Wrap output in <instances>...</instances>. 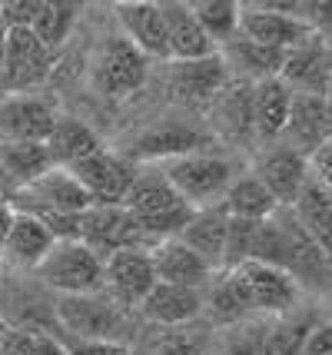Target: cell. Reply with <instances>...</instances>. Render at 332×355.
Segmentation results:
<instances>
[{"label": "cell", "instance_id": "6da1fadb", "mask_svg": "<svg viewBox=\"0 0 332 355\" xmlns=\"http://www.w3.org/2000/svg\"><path fill=\"white\" fill-rule=\"evenodd\" d=\"M253 259L286 272L302 289V295L319 299L332 286V263L306 236V230L292 216V209H276L266 223H259Z\"/></svg>", "mask_w": 332, "mask_h": 355}, {"label": "cell", "instance_id": "7a4b0ae2", "mask_svg": "<svg viewBox=\"0 0 332 355\" xmlns=\"http://www.w3.org/2000/svg\"><path fill=\"white\" fill-rule=\"evenodd\" d=\"M57 322H60L64 339L113 342V345H127V349H133L143 329L137 312L116 306L103 293L57 295Z\"/></svg>", "mask_w": 332, "mask_h": 355}, {"label": "cell", "instance_id": "3957f363", "mask_svg": "<svg viewBox=\"0 0 332 355\" xmlns=\"http://www.w3.org/2000/svg\"><path fill=\"white\" fill-rule=\"evenodd\" d=\"M120 206L137 223V230L153 243V249L159 243H166V239H176L180 230L193 216V206L180 200V193L163 180V173L157 166H140L137 170V180H133L127 200Z\"/></svg>", "mask_w": 332, "mask_h": 355}, {"label": "cell", "instance_id": "277c9868", "mask_svg": "<svg viewBox=\"0 0 332 355\" xmlns=\"http://www.w3.org/2000/svg\"><path fill=\"white\" fill-rule=\"evenodd\" d=\"M213 133L206 123L190 120V116H159L153 123H146L127 139V146H120L116 153L127 156L133 166H153V163H166L176 156L206 153L213 150Z\"/></svg>", "mask_w": 332, "mask_h": 355}, {"label": "cell", "instance_id": "5b68a950", "mask_svg": "<svg viewBox=\"0 0 332 355\" xmlns=\"http://www.w3.org/2000/svg\"><path fill=\"white\" fill-rule=\"evenodd\" d=\"M0 322L30 332V336H60L57 322V295L33 272L0 269Z\"/></svg>", "mask_w": 332, "mask_h": 355}, {"label": "cell", "instance_id": "8992f818", "mask_svg": "<svg viewBox=\"0 0 332 355\" xmlns=\"http://www.w3.org/2000/svg\"><path fill=\"white\" fill-rule=\"evenodd\" d=\"M163 173V180L180 193V200L190 202L193 209H206V206H220L229 183L236 180V163L222 153H190L176 156L157 166Z\"/></svg>", "mask_w": 332, "mask_h": 355}, {"label": "cell", "instance_id": "52a82bcc", "mask_svg": "<svg viewBox=\"0 0 332 355\" xmlns=\"http://www.w3.org/2000/svg\"><path fill=\"white\" fill-rule=\"evenodd\" d=\"M233 293H236L239 306L246 312V319H272V315H283V312L296 309L302 299V289L292 279L272 269L266 263H239L233 269H222Z\"/></svg>", "mask_w": 332, "mask_h": 355}, {"label": "cell", "instance_id": "ba28073f", "mask_svg": "<svg viewBox=\"0 0 332 355\" xmlns=\"http://www.w3.org/2000/svg\"><path fill=\"white\" fill-rule=\"evenodd\" d=\"M33 276L53 295H90L103 286V259L80 239H57Z\"/></svg>", "mask_w": 332, "mask_h": 355}, {"label": "cell", "instance_id": "9c48e42d", "mask_svg": "<svg viewBox=\"0 0 332 355\" xmlns=\"http://www.w3.org/2000/svg\"><path fill=\"white\" fill-rule=\"evenodd\" d=\"M239 33L253 44L283 53L316 37L302 20V3H272V0L239 3Z\"/></svg>", "mask_w": 332, "mask_h": 355}, {"label": "cell", "instance_id": "30bf717a", "mask_svg": "<svg viewBox=\"0 0 332 355\" xmlns=\"http://www.w3.org/2000/svg\"><path fill=\"white\" fill-rule=\"evenodd\" d=\"M146 73H150V60L120 31L100 40L94 57V90L100 96L110 100L130 96L146 83Z\"/></svg>", "mask_w": 332, "mask_h": 355}, {"label": "cell", "instance_id": "8fae6325", "mask_svg": "<svg viewBox=\"0 0 332 355\" xmlns=\"http://www.w3.org/2000/svg\"><path fill=\"white\" fill-rule=\"evenodd\" d=\"M53 73V53L33 37L30 27H7L3 63H0V96L33 93Z\"/></svg>", "mask_w": 332, "mask_h": 355}, {"label": "cell", "instance_id": "7c38bea8", "mask_svg": "<svg viewBox=\"0 0 332 355\" xmlns=\"http://www.w3.org/2000/svg\"><path fill=\"white\" fill-rule=\"evenodd\" d=\"M10 206L24 216H80L94 206V200L70 173L53 166L37 183L17 189L10 196Z\"/></svg>", "mask_w": 332, "mask_h": 355}, {"label": "cell", "instance_id": "4fadbf2b", "mask_svg": "<svg viewBox=\"0 0 332 355\" xmlns=\"http://www.w3.org/2000/svg\"><path fill=\"white\" fill-rule=\"evenodd\" d=\"M206 130L213 139L229 143L233 150H250L256 153V133H253V83L243 80H226L209 107H206Z\"/></svg>", "mask_w": 332, "mask_h": 355}, {"label": "cell", "instance_id": "5bb4252c", "mask_svg": "<svg viewBox=\"0 0 332 355\" xmlns=\"http://www.w3.org/2000/svg\"><path fill=\"white\" fill-rule=\"evenodd\" d=\"M77 239L87 249H94L100 259H107L120 249L153 252V243L137 230V223L127 216L123 206H90L87 213H80Z\"/></svg>", "mask_w": 332, "mask_h": 355}, {"label": "cell", "instance_id": "9a60e30c", "mask_svg": "<svg viewBox=\"0 0 332 355\" xmlns=\"http://www.w3.org/2000/svg\"><path fill=\"white\" fill-rule=\"evenodd\" d=\"M137 170L140 166H133L127 156L103 146V150L90 153L87 159H80L77 166H70L67 173L87 189L94 206H120L127 200L133 180H137Z\"/></svg>", "mask_w": 332, "mask_h": 355}, {"label": "cell", "instance_id": "2e32d148", "mask_svg": "<svg viewBox=\"0 0 332 355\" xmlns=\"http://www.w3.org/2000/svg\"><path fill=\"white\" fill-rule=\"evenodd\" d=\"M250 173L266 186V193L276 200L279 209H289L309 180V159L299 156L296 150H289L286 143H269L253 153Z\"/></svg>", "mask_w": 332, "mask_h": 355}, {"label": "cell", "instance_id": "e0dca14e", "mask_svg": "<svg viewBox=\"0 0 332 355\" xmlns=\"http://www.w3.org/2000/svg\"><path fill=\"white\" fill-rule=\"evenodd\" d=\"M157 286V272H153V259L143 249H120L103 259V286L100 293L113 299L116 306L137 312L150 289Z\"/></svg>", "mask_w": 332, "mask_h": 355}, {"label": "cell", "instance_id": "ac0fdd59", "mask_svg": "<svg viewBox=\"0 0 332 355\" xmlns=\"http://www.w3.org/2000/svg\"><path fill=\"white\" fill-rule=\"evenodd\" d=\"M57 100L40 93H7L0 96V139L44 143L57 123Z\"/></svg>", "mask_w": 332, "mask_h": 355}, {"label": "cell", "instance_id": "d6986e66", "mask_svg": "<svg viewBox=\"0 0 332 355\" xmlns=\"http://www.w3.org/2000/svg\"><path fill=\"white\" fill-rule=\"evenodd\" d=\"M226 67H222L220 53L203 57V60H183V63H170V73H166V90L180 107L190 110H206L209 100L226 87Z\"/></svg>", "mask_w": 332, "mask_h": 355}, {"label": "cell", "instance_id": "ffe728a7", "mask_svg": "<svg viewBox=\"0 0 332 355\" xmlns=\"http://www.w3.org/2000/svg\"><path fill=\"white\" fill-rule=\"evenodd\" d=\"M143 325H159V329H180V325H196L203 319V293L186 289V286H170L157 282L150 295L137 309Z\"/></svg>", "mask_w": 332, "mask_h": 355}, {"label": "cell", "instance_id": "44dd1931", "mask_svg": "<svg viewBox=\"0 0 332 355\" xmlns=\"http://www.w3.org/2000/svg\"><path fill=\"white\" fill-rule=\"evenodd\" d=\"M279 80L289 87V93H313V96H322L326 87L332 83L329 44H326L322 37H309L306 44L286 50Z\"/></svg>", "mask_w": 332, "mask_h": 355}, {"label": "cell", "instance_id": "7402d4cb", "mask_svg": "<svg viewBox=\"0 0 332 355\" xmlns=\"http://www.w3.org/2000/svg\"><path fill=\"white\" fill-rule=\"evenodd\" d=\"M159 17L166 27V46H170V63L183 60H203L213 57L216 46L209 44V37L203 33L200 20L193 14V7L186 0H159Z\"/></svg>", "mask_w": 332, "mask_h": 355}, {"label": "cell", "instance_id": "603a6c76", "mask_svg": "<svg viewBox=\"0 0 332 355\" xmlns=\"http://www.w3.org/2000/svg\"><path fill=\"white\" fill-rule=\"evenodd\" d=\"M116 24H120V33L140 50L146 60L170 63L166 27H163L159 7L153 0H127V3H116Z\"/></svg>", "mask_w": 332, "mask_h": 355}, {"label": "cell", "instance_id": "cb8c5ba5", "mask_svg": "<svg viewBox=\"0 0 332 355\" xmlns=\"http://www.w3.org/2000/svg\"><path fill=\"white\" fill-rule=\"evenodd\" d=\"M216 53H220L229 80H243V83H263V80L279 77L286 60L283 50H269L263 44H253L243 33H236L229 44H222Z\"/></svg>", "mask_w": 332, "mask_h": 355}, {"label": "cell", "instance_id": "d4e9b609", "mask_svg": "<svg viewBox=\"0 0 332 355\" xmlns=\"http://www.w3.org/2000/svg\"><path fill=\"white\" fill-rule=\"evenodd\" d=\"M329 139V126H326V113H322V96L313 93H292V103H289V120L279 143H286L289 150H296L299 156L316 153L319 146Z\"/></svg>", "mask_w": 332, "mask_h": 355}, {"label": "cell", "instance_id": "484cf974", "mask_svg": "<svg viewBox=\"0 0 332 355\" xmlns=\"http://www.w3.org/2000/svg\"><path fill=\"white\" fill-rule=\"evenodd\" d=\"M53 232L33 216H24L17 213L14 226L7 232V243L0 249V259H3V269H14V272H33L37 266L44 263L50 249H53Z\"/></svg>", "mask_w": 332, "mask_h": 355}, {"label": "cell", "instance_id": "4316f807", "mask_svg": "<svg viewBox=\"0 0 332 355\" xmlns=\"http://www.w3.org/2000/svg\"><path fill=\"white\" fill-rule=\"evenodd\" d=\"M213 352V329L203 322L180 325V329H159V325H143L133 355H209Z\"/></svg>", "mask_w": 332, "mask_h": 355}, {"label": "cell", "instance_id": "83f0119b", "mask_svg": "<svg viewBox=\"0 0 332 355\" xmlns=\"http://www.w3.org/2000/svg\"><path fill=\"white\" fill-rule=\"evenodd\" d=\"M153 272H157V282H170V286H186V289H200L203 293L209 286V279L216 276V269L209 266L193 252L190 246H183L180 239H166L159 243L153 252Z\"/></svg>", "mask_w": 332, "mask_h": 355}, {"label": "cell", "instance_id": "f1b7e54d", "mask_svg": "<svg viewBox=\"0 0 332 355\" xmlns=\"http://www.w3.org/2000/svg\"><path fill=\"white\" fill-rule=\"evenodd\" d=\"M44 146H47L50 163H53L57 170H70V166H77L80 159H87L90 153L103 150V139H100V133H96L87 120L64 116V113H60L53 130H50L47 139H44Z\"/></svg>", "mask_w": 332, "mask_h": 355}, {"label": "cell", "instance_id": "f546056e", "mask_svg": "<svg viewBox=\"0 0 332 355\" xmlns=\"http://www.w3.org/2000/svg\"><path fill=\"white\" fill-rule=\"evenodd\" d=\"M289 103H292V93L279 77L253 83V133H256V150L269 146V143H279L289 120Z\"/></svg>", "mask_w": 332, "mask_h": 355}, {"label": "cell", "instance_id": "4dcf8cb0", "mask_svg": "<svg viewBox=\"0 0 332 355\" xmlns=\"http://www.w3.org/2000/svg\"><path fill=\"white\" fill-rule=\"evenodd\" d=\"M226 226L229 216L222 206H206V209H193L190 223L180 230V243L190 246L209 269H222V249H226Z\"/></svg>", "mask_w": 332, "mask_h": 355}, {"label": "cell", "instance_id": "1f68e13d", "mask_svg": "<svg viewBox=\"0 0 332 355\" xmlns=\"http://www.w3.org/2000/svg\"><path fill=\"white\" fill-rule=\"evenodd\" d=\"M289 209H292L296 223L306 230V236L322 249V256L332 263V193L329 189L309 173L302 193L296 196V202Z\"/></svg>", "mask_w": 332, "mask_h": 355}, {"label": "cell", "instance_id": "d6a6232c", "mask_svg": "<svg viewBox=\"0 0 332 355\" xmlns=\"http://www.w3.org/2000/svg\"><path fill=\"white\" fill-rule=\"evenodd\" d=\"M326 315L319 309V302L313 299H302L296 309L283 312V315H272L269 319V345H272V355H299L309 332L322 322Z\"/></svg>", "mask_w": 332, "mask_h": 355}, {"label": "cell", "instance_id": "836d02e7", "mask_svg": "<svg viewBox=\"0 0 332 355\" xmlns=\"http://www.w3.org/2000/svg\"><path fill=\"white\" fill-rule=\"evenodd\" d=\"M0 170L7 176V183L17 189L37 183L47 170H53L50 153L44 143H30V139H0Z\"/></svg>", "mask_w": 332, "mask_h": 355}, {"label": "cell", "instance_id": "e575fe53", "mask_svg": "<svg viewBox=\"0 0 332 355\" xmlns=\"http://www.w3.org/2000/svg\"><path fill=\"white\" fill-rule=\"evenodd\" d=\"M220 206L226 209V216L246 219V223H266V219L279 209L276 200L266 193V186L259 183L250 170L229 183V189H226V196H222Z\"/></svg>", "mask_w": 332, "mask_h": 355}, {"label": "cell", "instance_id": "d590c367", "mask_svg": "<svg viewBox=\"0 0 332 355\" xmlns=\"http://www.w3.org/2000/svg\"><path fill=\"white\" fill-rule=\"evenodd\" d=\"M80 14H83V3H77V0H44L40 3V14L33 17L30 31L50 53H57L70 40Z\"/></svg>", "mask_w": 332, "mask_h": 355}, {"label": "cell", "instance_id": "8d00e7d4", "mask_svg": "<svg viewBox=\"0 0 332 355\" xmlns=\"http://www.w3.org/2000/svg\"><path fill=\"white\" fill-rule=\"evenodd\" d=\"M213 355H272L269 319H243L213 332Z\"/></svg>", "mask_w": 332, "mask_h": 355}, {"label": "cell", "instance_id": "74e56055", "mask_svg": "<svg viewBox=\"0 0 332 355\" xmlns=\"http://www.w3.org/2000/svg\"><path fill=\"white\" fill-rule=\"evenodd\" d=\"M203 33L209 37V44L220 50L222 44H229L239 33V3L236 0H196L190 3Z\"/></svg>", "mask_w": 332, "mask_h": 355}, {"label": "cell", "instance_id": "f35d334b", "mask_svg": "<svg viewBox=\"0 0 332 355\" xmlns=\"http://www.w3.org/2000/svg\"><path fill=\"white\" fill-rule=\"evenodd\" d=\"M44 0H3L0 3V24L3 27H30L33 17L40 14Z\"/></svg>", "mask_w": 332, "mask_h": 355}, {"label": "cell", "instance_id": "ab89813d", "mask_svg": "<svg viewBox=\"0 0 332 355\" xmlns=\"http://www.w3.org/2000/svg\"><path fill=\"white\" fill-rule=\"evenodd\" d=\"M302 20L309 24V31L332 40V0H319V3H302Z\"/></svg>", "mask_w": 332, "mask_h": 355}, {"label": "cell", "instance_id": "60d3db41", "mask_svg": "<svg viewBox=\"0 0 332 355\" xmlns=\"http://www.w3.org/2000/svg\"><path fill=\"white\" fill-rule=\"evenodd\" d=\"M33 352V336L20 332L0 322V355H30Z\"/></svg>", "mask_w": 332, "mask_h": 355}, {"label": "cell", "instance_id": "b9f144b4", "mask_svg": "<svg viewBox=\"0 0 332 355\" xmlns=\"http://www.w3.org/2000/svg\"><path fill=\"white\" fill-rule=\"evenodd\" d=\"M67 355H133L127 345H113V342H87V339H64Z\"/></svg>", "mask_w": 332, "mask_h": 355}, {"label": "cell", "instance_id": "7bdbcfd3", "mask_svg": "<svg viewBox=\"0 0 332 355\" xmlns=\"http://www.w3.org/2000/svg\"><path fill=\"white\" fill-rule=\"evenodd\" d=\"M299 355H332V319H322L309 332V339H306Z\"/></svg>", "mask_w": 332, "mask_h": 355}, {"label": "cell", "instance_id": "ee69618b", "mask_svg": "<svg viewBox=\"0 0 332 355\" xmlns=\"http://www.w3.org/2000/svg\"><path fill=\"white\" fill-rule=\"evenodd\" d=\"M30 355H67V345L60 336H33Z\"/></svg>", "mask_w": 332, "mask_h": 355}, {"label": "cell", "instance_id": "f6af8a7d", "mask_svg": "<svg viewBox=\"0 0 332 355\" xmlns=\"http://www.w3.org/2000/svg\"><path fill=\"white\" fill-rule=\"evenodd\" d=\"M14 219H17V209L10 206V200H0V249L7 243V232L14 226Z\"/></svg>", "mask_w": 332, "mask_h": 355}, {"label": "cell", "instance_id": "bcb514c9", "mask_svg": "<svg viewBox=\"0 0 332 355\" xmlns=\"http://www.w3.org/2000/svg\"><path fill=\"white\" fill-rule=\"evenodd\" d=\"M322 113H326V126H329V139H332V83L322 93Z\"/></svg>", "mask_w": 332, "mask_h": 355}, {"label": "cell", "instance_id": "7dc6e473", "mask_svg": "<svg viewBox=\"0 0 332 355\" xmlns=\"http://www.w3.org/2000/svg\"><path fill=\"white\" fill-rule=\"evenodd\" d=\"M316 302H319V309H322V315H326V319H332V286L322 295H319Z\"/></svg>", "mask_w": 332, "mask_h": 355}, {"label": "cell", "instance_id": "c3c4849f", "mask_svg": "<svg viewBox=\"0 0 332 355\" xmlns=\"http://www.w3.org/2000/svg\"><path fill=\"white\" fill-rule=\"evenodd\" d=\"M14 196V186L7 183V176H3V170H0V200H10Z\"/></svg>", "mask_w": 332, "mask_h": 355}, {"label": "cell", "instance_id": "681fc988", "mask_svg": "<svg viewBox=\"0 0 332 355\" xmlns=\"http://www.w3.org/2000/svg\"><path fill=\"white\" fill-rule=\"evenodd\" d=\"M3 33H7V27L0 24V63H3Z\"/></svg>", "mask_w": 332, "mask_h": 355}, {"label": "cell", "instance_id": "f907efd6", "mask_svg": "<svg viewBox=\"0 0 332 355\" xmlns=\"http://www.w3.org/2000/svg\"><path fill=\"white\" fill-rule=\"evenodd\" d=\"M209 355H213V352H209Z\"/></svg>", "mask_w": 332, "mask_h": 355}]
</instances>
